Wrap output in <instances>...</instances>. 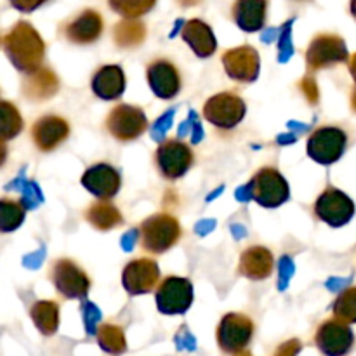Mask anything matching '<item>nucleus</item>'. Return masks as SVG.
<instances>
[{"instance_id":"nucleus-1","label":"nucleus","mask_w":356,"mask_h":356,"mask_svg":"<svg viewBox=\"0 0 356 356\" xmlns=\"http://www.w3.org/2000/svg\"><path fill=\"white\" fill-rule=\"evenodd\" d=\"M3 51L14 68L26 75L42 68L45 58V44L40 33L26 21L16 23L13 30L6 35Z\"/></svg>"},{"instance_id":"nucleus-2","label":"nucleus","mask_w":356,"mask_h":356,"mask_svg":"<svg viewBox=\"0 0 356 356\" xmlns=\"http://www.w3.org/2000/svg\"><path fill=\"white\" fill-rule=\"evenodd\" d=\"M181 235L183 229L179 221L167 212L149 216L139 226V242L143 250L155 256L172 249L181 240Z\"/></svg>"},{"instance_id":"nucleus-3","label":"nucleus","mask_w":356,"mask_h":356,"mask_svg":"<svg viewBox=\"0 0 356 356\" xmlns=\"http://www.w3.org/2000/svg\"><path fill=\"white\" fill-rule=\"evenodd\" d=\"M250 198L264 209H277L291 198L287 179L273 167H263L247 184Z\"/></svg>"},{"instance_id":"nucleus-4","label":"nucleus","mask_w":356,"mask_h":356,"mask_svg":"<svg viewBox=\"0 0 356 356\" xmlns=\"http://www.w3.org/2000/svg\"><path fill=\"white\" fill-rule=\"evenodd\" d=\"M245 101L232 90L214 94L205 101L204 108H202V115H204L205 120L214 127L222 129V131L235 129L245 118Z\"/></svg>"},{"instance_id":"nucleus-5","label":"nucleus","mask_w":356,"mask_h":356,"mask_svg":"<svg viewBox=\"0 0 356 356\" xmlns=\"http://www.w3.org/2000/svg\"><path fill=\"white\" fill-rule=\"evenodd\" d=\"M195 153L188 143L177 138L165 139L155 152V167L167 181H177L191 169Z\"/></svg>"},{"instance_id":"nucleus-6","label":"nucleus","mask_w":356,"mask_h":356,"mask_svg":"<svg viewBox=\"0 0 356 356\" xmlns=\"http://www.w3.org/2000/svg\"><path fill=\"white\" fill-rule=\"evenodd\" d=\"M348 146V136L343 129L325 125L313 131L308 138L306 152L313 162L320 165H332L344 155Z\"/></svg>"},{"instance_id":"nucleus-7","label":"nucleus","mask_w":356,"mask_h":356,"mask_svg":"<svg viewBox=\"0 0 356 356\" xmlns=\"http://www.w3.org/2000/svg\"><path fill=\"white\" fill-rule=\"evenodd\" d=\"M155 301L163 315H184L193 305V284L184 277H165L156 287Z\"/></svg>"},{"instance_id":"nucleus-8","label":"nucleus","mask_w":356,"mask_h":356,"mask_svg":"<svg viewBox=\"0 0 356 356\" xmlns=\"http://www.w3.org/2000/svg\"><path fill=\"white\" fill-rule=\"evenodd\" d=\"M254 322L243 313H228L221 318L216 332L219 348L228 355H236L245 351L254 336Z\"/></svg>"},{"instance_id":"nucleus-9","label":"nucleus","mask_w":356,"mask_h":356,"mask_svg":"<svg viewBox=\"0 0 356 356\" xmlns=\"http://www.w3.org/2000/svg\"><path fill=\"white\" fill-rule=\"evenodd\" d=\"M49 275L56 291L65 299H86L89 294L90 278L75 261L66 257L54 261Z\"/></svg>"},{"instance_id":"nucleus-10","label":"nucleus","mask_w":356,"mask_h":356,"mask_svg":"<svg viewBox=\"0 0 356 356\" xmlns=\"http://www.w3.org/2000/svg\"><path fill=\"white\" fill-rule=\"evenodd\" d=\"M146 129H148V118L145 111L132 104H118L106 117V131L117 141H134L145 134Z\"/></svg>"},{"instance_id":"nucleus-11","label":"nucleus","mask_w":356,"mask_h":356,"mask_svg":"<svg viewBox=\"0 0 356 356\" xmlns=\"http://www.w3.org/2000/svg\"><path fill=\"white\" fill-rule=\"evenodd\" d=\"M315 216L332 228H341L353 219L355 202L344 191L329 186L316 198Z\"/></svg>"},{"instance_id":"nucleus-12","label":"nucleus","mask_w":356,"mask_h":356,"mask_svg":"<svg viewBox=\"0 0 356 356\" xmlns=\"http://www.w3.org/2000/svg\"><path fill=\"white\" fill-rule=\"evenodd\" d=\"M222 66H225L226 75L232 80H235V82L252 83L259 76V54L250 45H240V47L228 49L222 54Z\"/></svg>"},{"instance_id":"nucleus-13","label":"nucleus","mask_w":356,"mask_h":356,"mask_svg":"<svg viewBox=\"0 0 356 356\" xmlns=\"http://www.w3.org/2000/svg\"><path fill=\"white\" fill-rule=\"evenodd\" d=\"M160 280V270L156 261L141 257L132 259L122 271V285L129 296H143L155 291Z\"/></svg>"},{"instance_id":"nucleus-14","label":"nucleus","mask_w":356,"mask_h":356,"mask_svg":"<svg viewBox=\"0 0 356 356\" xmlns=\"http://www.w3.org/2000/svg\"><path fill=\"white\" fill-rule=\"evenodd\" d=\"M146 80H148L152 92L160 99L176 97L183 86L179 70L169 59H155L153 63H149L146 68Z\"/></svg>"},{"instance_id":"nucleus-15","label":"nucleus","mask_w":356,"mask_h":356,"mask_svg":"<svg viewBox=\"0 0 356 356\" xmlns=\"http://www.w3.org/2000/svg\"><path fill=\"white\" fill-rule=\"evenodd\" d=\"M82 186L99 200H111L122 186V176L110 163H96L83 172Z\"/></svg>"},{"instance_id":"nucleus-16","label":"nucleus","mask_w":356,"mask_h":356,"mask_svg":"<svg viewBox=\"0 0 356 356\" xmlns=\"http://www.w3.org/2000/svg\"><path fill=\"white\" fill-rule=\"evenodd\" d=\"M70 124L59 115H44L31 127V139L40 152H54L68 139Z\"/></svg>"},{"instance_id":"nucleus-17","label":"nucleus","mask_w":356,"mask_h":356,"mask_svg":"<svg viewBox=\"0 0 356 356\" xmlns=\"http://www.w3.org/2000/svg\"><path fill=\"white\" fill-rule=\"evenodd\" d=\"M353 332L343 322L327 320L318 327L315 336V343L318 350L327 356H343L353 346Z\"/></svg>"},{"instance_id":"nucleus-18","label":"nucleus","mask_w":356,"mask_h":356,"mask_svg":"<svg viewBox=\"0 0 356 356\" xmlns=\"http://www.w3.org/2000/svg\"><path fill=\"white\" fill-rule=\"evenodd\" d=\"M63 37L72 44L87 45L96 42L103 33V17L97 10L86 9L63 24Z\"/></svg>"},{"instance_id":"nucleus-19","label":"nucleus","mask_w":356,"mask_h":356,"mask_svg":"<svg viewBox=\"0 0 356 356\" xmlns=\"http://www.w3.org/2000/svg\"><path fill=\"white\" fill-rule=\"evenodd\" d=\"M343 59H346V45L339 37H334V35H318L313 38L306 52V63L309 70H320Z\"/></svg>"},{"instance_id":"nucleus-20","label":"nucleus","mask_w":356,"mask_h":356,"mask_svg":"<svg viewBox=\"0 0 356 356\" xmlns=\"http://www.w3.org/2000/svg\"><path fill=\"white\" fill-rule=\"evenodd\" d=\"M273 254L263 245L249 247L240 256L238 271L242 277L249 278V280H266L273 273Z\"/></svg>"},{"instance_id":"nucleus-21","label":"nucleus","mask_w":356,"mask_h":356,"mask_svg":"<svg viewBox=\"0 0 356 356\" xmlns=\"http://www.w3.org/2000/svg\"><path fill=\"white\" fill-rule=\"evenodd\" d=\"M90 89L94 96L104 101H113L124 94L125 90V73L122 66L106 65L101 66L90 80Z\"/></svg>"},{"instance_id":"nucleus-22","label":"nucleus","mask_w":356,"mask_h":356,"mask_svg":"<svg viewBox=\"0 0 356 356\" xmlns=\"http://www.w3.org/2000/svg\"><path fill=\"white\" fill-rule=\"evenodd\" d=\"M181 37L198 58H211L218 49L214 31L202 19L186 21L183 24V30H181Z\"/></svg>"},{"instance_id":"nucleus-23","label":"nucleus","mask_w":356,"mask_h":356,"mask_svg":"<svg viewBox=\"0 0 356 356\" xmlns=\"http://www.w3.org/2000/svg\"><path fill=\"white\" fill-rule=\"evenodd\" d=\"M59 90V79L51 68L42 66L37 72L26 75L23 80V94L30 101H47L54 97Z\"/></svg>"},{"instance_id":"nucleus-24","label":"nucleus","mask_w":356,"mask_h":356,"mask_svg":"<svg viewBox=\"0 0 356 356\" xmlns=\"http://www.w3.org/2000/svg\"><path fill=\"white\" fill-rule=\"evenodd\" d=\"M268 0H236L233 6V19L240 30L247 33L263 30L266 23Z\"/></svg>"},{"instance_id":"nucleus-25","label":"nucleus","mask_w":356,"mask_h":356,"mask_svg":"<svg viewBox=\"0 0 356 356\" xmlns=\"http://www.w3.org/2000/svg\"><path fill=\"white\" fill-rule=\"evenodd\" d=\"M86 219L90 226L99 232H110L124 222L122 212L110 200H99L96 204H90L86 211Z\"/></svg>"},{"instance_id":"nucleus-26","label":"nucleus","mask_w":356,"mask_h":356,"mask_svg":"<svg viewBox=\"0 0 356 356\" xmlns=\"http://www.w3.org/2000/svg\"><path fill=\"white\" fill-rule=\"evenodd\" d=\"M38 332L44 336H54L59 327V305L56 301H37L30 309Z\"/></svg>"},{"instance_id":"nucleus-27","label":"nucleus","mask_w":356,"mask_h":356,"mask_svg":"<svg viewBox=\"0 0 356 356\" xmlns=\"http://www.w3.org/2000/svg\"><path fill=\"white\" fill-rule=\"evenodd\" d=\"M96 337L97 344H99L104 353L118 356L125 353V350H127V341H125L124 329L118 325H113V323H103V325L97 327Z\"/></svg>"},{"instance_id":"nucleus-28","label":"nucleus","mask_w":356,"mask_h":356,"mask_svg":"<svg viewBox=\"0 0 356 356\" xmlns=\"http://www.w3.org/2000/svg\"><path fill=\"white\" fill-rule=\"evenodd\" d=\"M146 37L145 24L139 19H124L113 30L115 44L122 49H132L143 44Z\"/></svg>"},{"instance_id":"nucleus-29","label":"nucleus","mask_w":356,"mask_h":356,"mask_svg":"<svg viewBox=\"0 0 356 356\" xmlns=\"http://www.w3.org/2000/svg\"><path fill=\"white\" fill-rule=\"evenodd\" d=\"M26 218V207L21 200L2 198L0 200V233H10L19 228Z\"/></svg>"},{"instance_id":"nucleus-30","label":"nucleus","mask_w":356,"mask_h":356,"mask_svg":"<svg viewBox=\"0 0 356 356\" xmlns=\"http://www.w3.org/2000/svg\"><path fill=\"white\" fill-rule=\"evenodd\" d=\"M23 131V117L10 101H0V139H14Z\"/></svg>"},{"instance_id":"nucleus-31","label":"nucleus","mask_w":356,"mask_h":356,"mask_svg":"<svg viewBox=\"0 0 356 356\" xmlns=\"http://www.w3.org/2000/svg\"><path fill=\"white\" fill-rule=\"evenodd\" d=\"M332 312L337 322H343L346 325L356 323V287L346 289L337 296Z\"/></svg>"},{"instance_id":"nucleus-32","label":"nucleus","mask_w":356,"mask_h":356,"mask_svg":"<svg viewBox=\"0 0 356 356\" xmlns=\"http://www.w3.org/2000/svg\"><path fill=\"white\" fill-rule=\"evenodd\" d=\"M108 3L125 19H138L155 7L156 0H108Z\"/></svg>"},{"instance_id":"nucleus-33","label":"nucleus","mask_w":356,"mask_h":356,"mask_svg":"<svg viewBox=\"0 0 356 356\" xmlns=\"http://www.w3.org/2000/svg\"><path fill=\"white\" fill-rule=\"evenodd\" d=\"M9 2L14 9L21 10V13H33L35 9L44 6L49 0H9Z\"/></svg>"},{"instance_id":"nucleus-34","label":"nucleus","mask_w":356,"mask_h":356,"mask_svg":"<svg viewBox=\"0 0 356 356\" xmlns=\"http://www.w3.org/2000/svg\"><path fill=\"white\" fill-rule=\"evenodd\" d=\"M299 350H301V344H299V341L292 339V341H287V343L280 344V346H278V350L275 351L273 356H296L299 353Z\"/></svg>"},{"instance_id":"nucleus-35","label":"nucleus","mask_w":356,"mask_h":356,"mask_svg":"<svg viewBox=\"0 0 356 356\" xmlns=\"http://www.w3.org/2000/svg\"><path fill=\"white\" fill-rule=\"evenodd\" d=\"M6 160H7V146H6V143L0 139V167L6 163Z\"/></svg>"},{"instance_id":"nucleus-36","label":"nucleus","mask_w":356,"mask_h":356,"mask_svg":"<svg viewBox=\"0 0 356 356\" xmlns=\"http://www.w3.org/2000/svg\"><path fill=\"white\" fill-rule=\"evenodd\" d=\"M350 10H351V14H353V17L356 19V0H351V2H350Z\"/></svg>"},{"instance_id":"nucleus-37","label":"nucleus","mask_w":356,"mask_h":356,"mask_svg":"<svg viewBox=\"0 0 356 356\" xmlns=\"http://www.w3.org/2000/svg\"><path fill=\"white\" fill-rule=\"evenodd\" d=\"M235 356H252V355H250V353H249V351H247V350H245V351H240V353H236Z\"/></svg>"}]
</instances>
